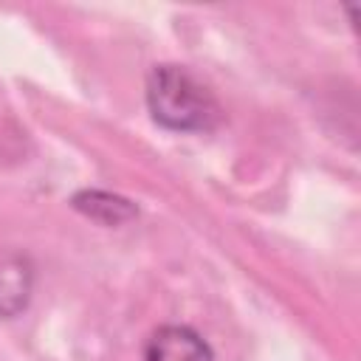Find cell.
Listing matches in <instances>:
<instances>
[{
    "label": "cell",
    "instance_id": "cell-2",
    "mask_svg": "<svg viewBox=\"0 0 361 361\" xmlns=\"http://www.w3.org/2000/svg\"><path fill=\"white\" fill-rule=\"evenodd\" d=\"M144 361H214V353L195 327L161 324L147 338Z\"/></svg>",
    "mask_w": 361,
    "mask_h": 361
},
{
    "label": "cell",
    "instance_id": "cell-1",
    "mask_svg": "<svg viewBox=\"0 0 361 361\" xmlns=\"http://www.w3.org/2000/svg\"><path fill=\"white\" fill-rule=\"evenodd\" d=\"M144 99L155 124L172 133H209L223 121L214 90L186 65H155L147 76Z\"/></svg>",
    "mask_w": 361,
    "mask_h": 361
},
{
    "label": "cell",
    "instance_id": "cell-4",
    "mask_svg": "<svg viewBox=\"0 0 361 361\" xmlns=\"http://www.w3.org/2000/svg\"><path fill=\"white\" fill-rule=\"evenodd\" d=\"M71 206L102 226H121L138 214L133 200L113 195V192H104V189H82L71 197Z\"/></svg>",
    "mask_w": 361,
    "mask_h": 361
},
{
    "label": "cell",
    "instance_id": "cell-3",
    "mask_svg": "<svg viewBox=\"0 0 361 361\" xmlns=\"http://www.w3.org/2000/svg\"><path fill=\"white\" fill-rule=\"evenodd\" d=\"M34 293V262L23 251L0 254V319L20 316Z\"/></svg>",
    "mask_w": 361,
    "mask_h": 361
}]
</instances>
